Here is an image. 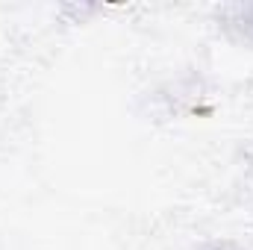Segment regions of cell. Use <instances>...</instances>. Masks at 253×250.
Instances as JSON below:
<instances>
[{
  "label": "cell",
  "mask_w": 253,
  "mask_h": 250,
  "mask_svg": "<svg viewBox=\"0 0 253 250\" xmlns=\"http://www.w3.org/2000/svg\"><path fill=\"white\" fill-rule=\"evenodd\" d=\"M215 18H218L221 33L230 42L253 50V3H227V6H218Z\"/></svg>",
  "instance_id": "obj_1"
},
{
  "label": "cell",
  "mask_w": 253,
  "mask_h": 250,
  "mask_svg": "<svg viewBox=\"0 0 253 250\" xmlns=\"http://www.w3.org/2000/svg\"><path fill=\"white\" fill-rule=\"evenodd\" d=\"M197 250H242V248H236L230 242H209V245H200Z\"/></svg>",
  "instance_id": "obj_2"
}]
</instances>
